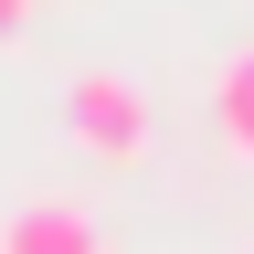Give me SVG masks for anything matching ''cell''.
Returning <instances> with one entry per match:
<instances>
[{
  "label": "cell",
  "instance_id": "3957f363",
  "mask_svg": "<svg viewBox=\"0 0 254 254\" xmlns=\"http://www.w3.org/2000/svg\"><path fill=\"white\" fill-rule=\"evenodd\" d=\"M212 106H222V138L254 159V53H233V64H222V95H212Z\"/></svg>",
  "mask_w": 254,
  "mask_h": 254
},
{
  "label": "cell",
  "instance_id": "7a4b0ae2",
  "mask_svg": "<svg viewBox=\"0 0 254 254\" xmlns=\"http://www.w3.org/2000/svg\"><path fill=\"white\" fill-rule=\"evenodd\" d=\"M0 254H106V222L74 201H21L0 222Z\"/></svg>",
  "mask_w": 254,
  "mask_h": 254
},
{
  "label": "cell",
  "instance_id": "6da1fadb",
  "mask_svg": "<svg viewBox=\"0 0 254 254\" xmlns=\"http://www.w3.org/2000/svg\"><path fill=\"white\" fill-rule=\"evenodd\" d=\"M64 127H74V148H95L106 170H127V159L148 148V95L127 74H74V95H64Z\"/></svg>",
  "mask_w": 254,
  "mask_h": 254
},
{
  "label": "cell",
  "instance_id": "277c9868",
  "mask_svg": "<svg viewBox=\"0 0 254 254\" xmlns=\"http://www.w3.org/2000/svg\"><path fill=\"white\" fill-rule=\"evenodd\" d=\"M21 21H32V0H0V32H21Z\"/></svg>",
  "mask_w": 254,
  "mask_h": 254
}]
</instances>
